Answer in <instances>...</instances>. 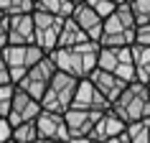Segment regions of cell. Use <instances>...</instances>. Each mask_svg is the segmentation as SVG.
I'll return each instance as SVG.
<instances>
[{"label":"cell","mask_w":150,"mask_h":143,"mask_svg":"<svg viewBox=\"0 0 150 143\" xmlns=\"http://www.w3.org/2000/svg\"><path fill=\"white\" fill-rule=\"evenodd\" d=\"M97 54H99V44L84 41V44H76V46L54 49L46 56L51 59L56 72H64V74H69L74 79H87L97 69Z\"/></svg>","instance_id":"cell-1"},{"label":"cell","mask_w":150,"mask_h":143,"mask_svg":"<svg viewBox=\"0 0 150 143\" xmlns=\"http://www.w3.org/2000/svg\"><path fill=\"white\" fill-rule=\"evenodd\" d=\"M110 110L117 115L125 125L137 123V120L150 118V97H148V87L145 84H127L122 92L117 95V100L110 105Z\"/></svg>","instance_id":"cell-2"},{"label":"cell","mask_w":150,"mask_h":143,"mask_svg":"<svg viewBox=\"0 0 150 143\" xmlns=\"http://www.w3.org/2000/svg\"><path fill=\"white\" fill-rule=\"evenodd\" d=\"M132 36H135V23H132V16L127 10L125 3H120L115 13L107 16L102 21V33H99V46H107V49H120V46H130L132 44Z\"/></svg>","instance_id":"cell-3"},{"label":"cell","mask_w":150,"mask_h":143,"mask_svg":"<svg viewBox=\"0 0 150 143\" xmlns=\"http://www.w3.org/2000/svg\"><path fill=\"white\" fill-rule=\"evenodd\" d=\"M76 84H79V79H74V77L64 74V72H56L54 77H51V82H48L43 97H41V102H38L41 110L64 115V112L71 107V97H74Z\"/></svg>","instance_id":"cell-4"},{"label":"cell","mask_w":150,"mask_h":143,"mask_svg":"<svg viewBox=\"0 0 150 143\" xmlns=\"http://www.w3.org/2000/svg\"><path fill=\"white\" fill-rule=\"evenodd\" d=\"M97 69L115 74V77L122 79L125 84H132V82H135V66H132L130 46H120V49L99 46V54H97Z\"/></svg>","instance_id":"cell-5"},{"label":"cell","mask_w":150,"mask_h":143,"mask_svg":"<svg viewBox=\"0 0 150 143\" xmlns=\"http://www.w3.org/2000/svg\"><path fill=\"white\" fill-rule=\"evenodd\" d=\"M0 56H3V64H5V69H8L10 84H16L25 72L31 69L38 59H43L46 54H43L38 46H33V44L31 46H10L8 44V46L0 51Z\"/></svg>","instance_id":"cell-6"},{"label":"cell","mask_w":150,"mask_h":143,"mask_svg":"<svg viewBox=\"0 0 150 143\" xmlns=\"http://www.w3.org/2000/svg\"><path fill=\"white\" fill-rule=\"evenodd\" d=\"M54 74H56V66L51 64L48 56H43V59H38V61L16 82V87L21 89V92H25L28 97H33L36 102H41V97H43V92H46V87H48V82H51Z\"/></svg>","instance_id":"cell-7"},{"label":"cell","mask_w":150,"mask_h":143,"mask_svg":"<svg viewBox=\"0 0 150 143\" xmlns=\"http://www.w3.org/2000/svg\"><path fill=\"white\" fill-rule=\"evenodd\" d=\"M31 18H33V46H38L43 54H51L56 49V39H59L61 23L66 18H54L46 13H38V10H33Z\"/></svg>","instance_id":"cell-8"},{"label":"cell","mask_w":150,"mask_h":143,"mask_svg":"<svg viewBox=\"0 0 150 143\" xmlns=\"http://www.w3.org/2000/svg\"><path fill=\"white\" fill-rule=\"evenodd\" d=\"M41 112V105L33 100V97H28L25 92H21V89L16 87V92H13V100H10V110H8V125L16 128L21 125V123H33L36 120V115Z\"/></svg>","instance_id":"cell-9"},{"label":"cell","mask_w":150,"mask_h":143,"mask_svg":"<svg viewBox=\"0 0 150 143\" xmlns=\"http://www.w3.org/2000/svg\"><path fill=\"white\" fill-rule=\"evenodd\" d=\"M71 107H74V110L104 112V110H110V102L97 92V87L89 79H79V84L74 89V97H71Z\"/></svg>","instance_id":"cell-10"},{"label":"cell","mask_w":150,"mask_h":143,"mask_svg":"<svg viewBox=\"0 0 150 143\" xmlns=\"http://www.w3.org/2000/svg\"><path fill=\"white\" fill-rule=\"evenodd\" d=\"M33 125H36L38 138H48V141H56V143H66L69 141L64 115H59V112L41 110L38 115H36V120H33Z\"/></svg>","instance_id":"cell-11"},{"label":"cell","mask_w":150,"mask_h":143,"mask_svg":"<svg viewBox=\"0 0 150 143\" xmlns=\"http://www.w3.org/2000/svg\"><path fill=\"white\" fill-rule=\"evenodd\" d=\"M99 112H92V110H69L64 112V123H66V133L69 138H89L92 133V125L97 123Z\"/></svg>","instance_id":"cell-12"},{"label":"cell","mask_w":150,"mask_h":143,"mask_svg":"<svg viewBox=\"0 0 150 143\" xmlns=\"http://www.w3.org/2000/svg\"><path fill=\"white\" fill-rule=\"evenodd\" d=\"M71 21L79 26V31L87 36L89 41H99V33H102V18L97 16L94 10L89 8V5H84V3H79V5H74V10H71Z\"/></svg>","instance_id":"cell-13"},{"label":"cell","mask_w":150,"mask_h":143,"mask_svg":"<svg viewBox=\"0 0 150 143\" xmlns=\"http://www.w3.org/2000/svg\"><path fill=\"white\" fill-rule=\"evenodd\" d=\"M8 21V44L10 46H31L33 44V18L31 13L10 16Z\"/></svg>","instance_id":"cell-14"},{"label":"cell","mask_w":150,"mask_h":143,"mask_svg":"<svg viewBox=\"0 0 150 143\" xmlns=\"http://www.w3.org/2000/svg\"><path fill=\"white\" fill-rule=\"evenodd\" d=\"M120 133H125V123H122L112 110H104V112H99L97 123L92 125L89 138L97 141V143H104V141H110V138H115V135H120Z\"/></svg>","instance_id":"cell-15"},{"label":"cell","mask_w":150,"mask_h":143,"mask_svg":"<svg viewBox=\"0 0 150 143\" xmlns=\"http://www.w3.org/2000/svg\"><path fill=\"white\" fill-rule=\"evenodd\" d=\"M87 79L92 82V84H94V87H97V92H99V95H102L110 105L115 102V100H117V95L127 87V84H125L122 79H117L115 74H110V72H102V69H94V72H92V74L87 77Z\"/></svg>","instance_id":"cell-16"},{"label":"cell","mask_w":150,"mask_h":143,"mask_svg":"<svg viewBox=\"0 0 150 143\" xmlns=\"http://www.w3.org/2000/svg\"><path fill=\"white\" fill-rule=\"evenodd\" d=\"M130 54H132V66H135V82L148 87V82H150V46L130 44Z\"/></svg>","instance_id":"cell-17"},{"label":"cell","mask_w":150,"mask_h":143,"mask_svg":"<svg viewBox=\"0 0 150 143\" xmlns=\"http://www.w3.org/2000/svg\"><path fill=\"white\" fill-rule=\"evenodd\" d=\"M89 41L84 33L79 31V26L74 23L71 18H66L61 23V31H59V39H56V49H66V46H76V44H84Z\"/></svg>","instance_id":"cell-18"},{"label":"cell","mask_w":150,"mask_h":143,"mask_svg":"<svg viewBox=\"0 0 150 143\" xmlns=\"http://www.w3.org/2000/svg\"><path fill=\"white\" fill-rule=\"evenodd\" d=\"M33 10L54 16V18H69L71 10H74V3H69V0H36Z\"/></svg>","instance_id":"cell-19"},{"label":"cell","mask_w":150,"mask_h":143,"mask_svg":"<svg viewBox=\"0 0 150 143\" xmlns=\"http://www.w3.org/2000/svg\"><path fill=\"white\" fill-rule=\"evenodd\" d=\"M125 138L127 143H150V118L125 125Z\"/></svg>","instance_id":"cell-20"},{"label":"cell","mask_w":150,"mask_h":143,"mask_svg":"<svg viewBox=\"0 0 150 143\" xmlns=\"http://www.w3.org/2000/svg\"><path fill=\"white\" fill-rule=\"evenodd\" d=\"M125 5L130 10V16H132L135 28L137 26H150V0H130Z\"/></svg>","instance_id":"cell-21"},{"label":"cell","mask_w":150,"mask_h":143,"mask_svg":"<svg viewBox=\"0 0 150 143\" xmlns=\"http://www.w3.org/2000/svg\"><path fill=\"white\" fill-rule=\"evenodd\" d=\"M0 13L5 18L33 13V0H0Z\"/></svg>","instance_id":"cell-22"},{"label":"cell","mask_w":150,"mask_h":143,"mask_svg":"<svg viewBox=\"0 0 150 143\" xmlns=\"http://www.w3.org/2000/svg\"><path fill=\"white\" fill-rule=\"evenodd\" d=\"M36 138H38V133H36L33 123H21V125L10 128V141L13 143H33Z\"/></svg>","instance_id":"cell-23"},{"label":"cell","mask_w":150,"mask_h":143,"mask_svg":"<svg viewBox=\"0 0 150 143\" xmlns=\"http://www.w3.org/2000/svg\"><path fill=\"white\" fill-rule=\"evenodd\" d=\"M84 5H89V8L94 10L102 21H104L107 16H112V13H115V8H117L112 0H84Z\"/></svg>","instance_id":"cell-24"},{"label":"cell","mask_w":150,"mask_h":143,"mask_svg":"<svg viewBox=\"0 0 150 143\" xmlns=\"http://www.w3.org/2000/svg\"><path fill=\"white\" fill-rule=\"evenodd\" d=\"M13 92H16V84H0V118H8Z\"/></svg>","instance_id":"cell-25"},{"label":"cell","mask_w":150,"mask_h":143,"mask_svg":"<svg viewBox=\"0 0 150 143\" xmlns=\"http://www.w3.org/2000/svg\"><path fill=\"white\" fill-rule=\"evenodd\" d=\"M135 46H150V26H137L132 36Z\"/></svg>","instance_id":"cell-26"},{"label":"cell","mask_w":150,"mask_h":143,"mask_svg":"<svg viewBox=\"0 0 150 143\" xmlns=\"http://www.w3.org/2000/svg\"><path fill=\"white\" fill-rule=\"evenodd\" d=\"M5 46H8V21L3 18V21H0V51Z\"/></svg>","instance_id":"cell-27"},{"label":"cell","mask_w":150,"mask_h":143,"mask_svg":"<svg viewBox=\"0 0 150 143\" xmlns=\"http://www.w3.org/2000/svg\"><path fill=\"white\" fill-rule=\"evenodd\" d=\"M5 141H10V125L5 118H0V143H5Z\"/></svg>","instance_id":"cell-28"},{"label":"cell","mask_w":150,"mask_h":143,"mask_svg":"<svg viewBox=\"0 0 150 143\" xmlns=\"http://www.w3.org/2000/svg\"><path fill=\"white\" fill-rule=\"evenodd\" d=\"M0 84H10V77H8L5 64H3V56H0Z\"/></svg>","instance_id":"cell-29"},{"label":"cell","mask_w":150,"mask_h":143,"mask_svg":"<svg viewBox=\"0 0 150 143\" xmlns=\"http://www.w3.org/2000/svg\"><path fill=\"white\" fill-rule=\"evenodd\" d=\"M104 143H127V138H125V133H120V135H115V138H110Z\"/></svg>","instance_id":"cell-30"},{"label":"cell","mask_w":150,"mask_h":143,"mask_svg":"<svg viewBox=\"0 0 150 143\" xmlns=\"http://www.w3.org/2000/svg\"><path fill=\"white\" fill-rule=\"evenodd\" d=\"M66 143H97V141H92V138H69Z\"/></svg>","instance_id":"cell-31"},{"label":"cell","mask_w":150,"mask_h":143,"mask_svg":"<svg viewBox=\"0 0 150 143\" xmlns=\"http://www.w3.org/2000/svg\"><path fill=\"white\" fill-rule=\"evenodd\" d=\"M33 143H56V141H48V138H36Z\"/></svg>","instance_id":"cell-32"},{"label":"cell","mask_w":150,"mask_h":143,"mask_svg":"<svg viewBox=\"0 0 150 143\" xmlns=\"http://www.w3.org/2000/svg\"><path fill=\"white\" fill-rule=\"evenodd\" d=\"M69 3H74V5H79V3H84V0H69Z\"/></svg>","instance_id":"cell-33"},{"label":"cell","mask_w":150,"mask_h":143,"mask_svg":"<svg viewBox=\"0 0 150 143\" xmlns=\"http://www.w3.org/2000/svg\"><path fill=\"white\" fill-rule=\"evenodd\" d=\"M112 3H115V5H120V3H122V0H112Z\"/></svg>","instance_id":"cell-34"},{"label":"cell","mask_w":150,"mask_h":143,"mask_svg":"<svg viewBox=\"0 0 150 143\" xmlns=\"http://www.w3.org/2000/svg\"><path fill=\"white\" fill-rule=\"evenodd\" d=\"M3 18H5V16H3V13H0V21H3Z\"/></svg>","instance_id":"cell-35"},{"label":"cell","mask_w":150,"mask_h":143,"mask_svg":"<svg viewBox=\"0 0 150 143\" xmlns=\"http://www.w3.org/2000/svg\"><path fill=\"white\" fill-rule=\"evenodd\" d=\"M122 3H130V0H122Z\"/></svg>","instance_id":"cell-36"},{"label":"cell","mask_w":150,"mask_h":143,"mask_svg":"<svg viewBox=\"0 0 150 143\" xmlns=\"http://www.w3.org/2000/svg\"><path fill=\"white\" fill-rule=\"evenodd\" d=\"M5 143H13V141H5Z\"/></svg>","instance_id":"cell-37"},{"label":"cell","mask_w":150,"mask_h":143,"mask_svg":"<svg viewBox=\"0 0 150 143\" xmlns=\"http://www.w3.org/2000/svg\"><path fill=\"white\" fill-rule=\"evenodd\" d=\"M33 3H36V0H33Z\"/></svg>","instance_id":"cell-38"}]
</instances>
